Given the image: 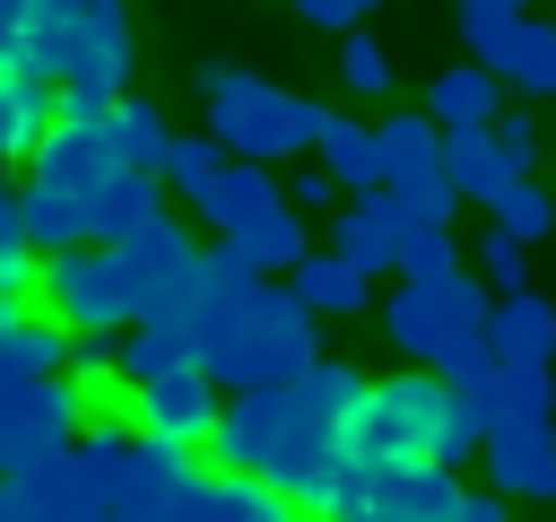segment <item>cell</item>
Instances as JSON below:
<instances>
[{
    "label": "cell",
    "instance_id": "obj_35",
    "mask_svg": "<svg viewBox=\"0 0 556 522\" xmlns=\"http://www.w3.org/2000/svg\"><path fill=\"white\" fill-rule=\"evenodd\" d=\"M495 130H504V148H513V157H521V174H530V165H539V122H530V113H504Z\"/></svg>",
    "mask_w": 556,
    "mask_h": 522
},
{
    "label": "cell",
    "instance_id": "obj_5",
    "mask_svg": "<svg viewBox=\"0 0 556 522\" xmlns=\"http://www.w3.org/2000/svg\"><path fill=\"white\" fill-rule=\"evenodd\" d=\"M443 409H452V383H443L434 365H408V374L374 383V400H365V418H356V452H365V461H391V470H434Z\"/></svg>",
    "mask_w": 556,
    "mask_h": 522
},
{
    "label": "cell",
    "instance_id": "obj_28",
    "mask_svg": "<svg viewBox=\"0 0 556 522\" xmlns=\"http://www.w3.org/2000/svg\"><path fill=\"white\" fill-rule=\"evenodd\" d=\"M486 400L504 409V418H556V365H495V383H486Z\"/></svg>",
    "mask_w": 556,
    "mask_h": 522
},
{
    "label": "cell",
    "instance_id": "obj_16",
    "mask_svg": "<svg viewBox=\"0 0 556 522\" xmlns=\"http://www.w3.org/2000/svg\"><path fill=\"white\" fill-rule=\"evenodd\" d=\"M269 209H287V191H278V165H252V157H235V165L217 174V191L200 200L208 235H243V226H261Z\"/></svg>",
    "mask_w": 556,
    "mask_h": 522
},
{
    "label": "cell",
    "instance_id": "obj_27",
    "mask_svg": "<svg viewBox=\"0 0 556 522\" xmlns=\"http://www.w3.org/2000/svg\"><path fill=\"white\" fill-rule=\"evenodd\" d=\"M504 87H521V96H556V26H539V17H521V26H513Z\"/></svg>",
    "mask_w": 556,
    "mask_h": 522
},
{
    "label": "cell",
    "instance_id": "obj_21",
    "mask_svg": "<svg viewBox=\"0 0 556 522\" xmlns=\"http://www.w3.org/2000/svg\"><path fill=\"white\" fill-rule=\"evenodd\" d=\"M295 296H304L313 313H356V304L374 296V270L330 244V252H304V261H295Z\"/></svg>",
    "mask_w": 556,
    "mask_h": 522
},
{
    "label": "cell",
    "instance_id": "obj_22",
    "mask_svg": "<svg viewBox=\"0 0 556 522\" xmlns=\"http://www.w3.org/2000/svg\"><path fill=\"white\" fill-rule=\"evenodd\" d=\"M174 139H182V130H174V122H165L148 96H122V104H113V157H122L130 174H165Z\"/></svg>",
    "mask_w": 556,
    "mask_h": 522
},
{
    "label": "cell",
    "instance_id": "obj_6",
    "mask_svg": "<svg viewBox=\"0 0 556 522\" xmlns=\"http://www.w3.org/2000/svg\"><path fill=\"white\" fill-rule=\"evenodd\" d=\"M460 478L452 470H391V461H365L348 444V470H339V496H330V522H460Z\"/></svg>",
    "mask_w": 556,
    "mask_h": 522
},
{
    "label": "cell",
    "instance_id": "obj_31",
    "mask_svg": "<svg viewBox=\"0 0 556 522\" xmlns=\"http://www.w3.org/2000/svg\"><path fill=\"white\" fill-rule=\"evenodd\" d=\"M478 278H486L495 296H521V287H530V244L504 235L495 217H486V244H478Z\"/></svg>",
    "mask_w": 556,
    "mask_h": 522
},
{
    "label": "cell",
    "instance_id": "obj_4",
    "mask_svg": "<svg viewBox=\"0 0 556 522\" xmlns=\"http://www.w3.org/2000/svg\"><path fill=\"white\" fill-rule=\"evenodd\" d=\"M382 331L417 357V365H452L469 348H495V287L478 270H452V278H400L382 296Z\"/></svg>",
    "mask_w": 556,
    "mask_h": 522
},
{
    "label": "cell",
    "instance_id": "obj_25",
    "mask_svg": "<svg viewBox=\"0 0 556 522\" xmlns=\"http://www.w3.org/2000/svg\"><path fill=\"white\" fill-rule=\"evenodd\" d=\"M226 165H235V148H226L217 130H182V139H174V157H165V191H182V200L200 209V200L217 191V174H226Z\"/></svg>",
    "mask_w": 556,
    "mask_h": 522
},
{
    "label": "cell",
    "instance_id": "obj_8",
    "mask_svg": "<svg viewBox=\"0 0 556 522\" xmlns=\"http://www.w3.org/2000/svg\"><path fill=\"white\" fill-rule=\"evenodd\" d=\"M87 435V391H70V374H35V383H0V470H43Z\"/></svg>",
    "mask_w": 556,
    "mask_h": 522
},
{
    "label": "cell",
    "instance_id": "obj_14",
    "mask_svg": "<svg viewBox=\"0 0 556 522\" xmlns=\"http://www.w3.org/2000/svg\"><path fill=\"white\" fill-rule=\"evenodd\" d=\"M443 165H452L460 200H478V209H495V200L521 183V157L504 148V130H495V122H469V130H452V139H443Z\"/></svg>",
    "mask_w": 556,
    "mask_h": 522
},
{
    "label": "cell",
    "instance_id": "obj_36",
    "mask_svg": "<svg viewBox=\"0 0 556 522\" xmlns=\"http://www.w3.org/2000/svg\"><path fill=\"white\" fill-rule=\"evenodd\" d=\"M460 522H513V513H504V487H469V496H460Z\"/></svg>",
    "mask_w": 556,
    "mask_h": 522
},
{
    "label": "cell",
    "instance_id": "obj_32",
    "mask_svg": "<svg viewBox=\"0 0 556 522\" xmlns=\"http://www.w3.org/2000/svg\"><path fill=\"white\" fill-rule=\"evenodd\" d=\"M452 270H460L452 226H408V244H400V278H452Z\"/></svg>",
    "mask_w": 556,
    "mask_h": 522
},
{
    "label": "cell",
    "instance_id": "obj_26",
    "mask_svg": "<svg viewBox=\"0 0 556 522\" xmlns=\"http://www.w3.org/2000/svg\"><path fill=\"white\" fill-rule=\"evenodd\" d=\"M521 17H530V9H504V0H460V17H452V26H460V52H469V61H486V70L504 78V52H513V26H521Z\"/></svg>",
    "mask_w": 556,
    "mask_h": 522
},
{
    "label": "cell",
    "instance_id": "obj_2",
    "mask_svg": "<svg viewBox=\"0 0 556 522\" xmlns=\"http://www.w3.org/2000/svg\"><path fill=\"white\" fill-rule=\"evenodd\" d=\"M0 52L43 61L70 96H130V9L122 0H43L26 26H0Z\"/></svg>",
    "mask_w": 556,
    "mask_h": 522
},
{
    "label": "cell",
    "instance_id": "obj_11",
    "mask_svg": "<svg viewBox=\"0 0 556 522\" xmlns=\"http://www.w3.org/2000/svg\"><path fill=\"white\" fill-rule=\"evenodd\" d=\"M52 122H61V78L26 52H0V157L26 165L52 139Z\"/></svg>",
    "mask_w": 556,
    "mask_h": 522
},
{
    "label": "cell",
    "instance_id": "obj_20",
    "mask_svg": "<svg viewBox=\"0 0 556 522\" xmlns=\"http://www.w3.org/2000/svg\"><path fill=\"white\" fill-rule=\"evenodd\" d=\"M495 357H513V365H556V304H547L539 287L495 296Z\"/></svg>",
    "mask_w": 556,
    "mask_h": 522
},
{
    "label": "cell",
    "instance_id": "obj_29",
    "mask_svg": "<svg viewBox=\"0 0 556 522\" xmlns=\"http://www.w3.org/2000/svg\"><path fill=\"white\" fill-rule=\"evenodd\" d=\"M486 217H495L504 235H521V244H539V235H556V191H539V183L521 174V183H513V191H504V200H495Z\"/></svg>",
    "mask_w": 556,
    "mask_h": 522
},
{
    "label": "cell",
    "instance_id": "obj_34",
    "mask_svg": "<svg viewBox=\"0 0 556 522\" xmlns=\"http://www.w3.org/2000/svg\"><path fill=\"white\" fill-rule=\"evenodd\" d=\"M304 26H321V35H356V17H365V0H287Z\"/></svg>",
    "mask_w": 556,
    "mask_h": 522
},
{
    "label": "cell",
    "instance_id": "obj_15",
    "mask_svg": "<svg viewBox=\"0 0 556 522\" xmlns=\"http://www.w3.org/2000/svg\"><path fill=\"white\" fill-rule=\"evenodd\" d=\"M330 244H339L348 261H365V270H400L408 217H400V200H391V191H356V200L330 217Z\"/></svg>",
    "mask_w": 556,
    "mask_h": 522
},
{
    "label": "cell",
    "instance_id": "obj_17",
    "mask_svg": "<svg viewBox=\"0 0 556 522\" xmlns=\"http://www.w3.org/2000/svg\"><path fill=\"white\" fill-rule=\"evenodd\" d=\"M426 113H434L443 130L504 122V78H495L486 61H452V70H434V87H426Z\"/></svg>",
    "mask_w": 556,
    "mask_h": 522
},
{
    "label": "cell",
    "instance_id": "obj_30",
    "mask_svg": "<svg viewBox=\"0 0 556 522\" xmlns=\"http://www.w3.org/2000/svg\"><path fill=\"white\" fill-rule=\"evenodd\" d=\"M339 87L348 96H391V52L356 26V35H339Z\"/></svg>",
    "mask_w": 556,
    "mask_h": 522
},
{
    "label": "cell",
    "instance_id": "obj_1",
    "mask_svg": "<svg viewBox=\"0 0 556 522\" xmlns=\"http://www.w3.org/2000/svg\"><path fill=\"white\" fill-rule=\"evenodd\" d=\"M365 400H374V383L348 357H313L295 383L226 391V426H217L208 461L243 470V478H269L278 496H295V513L330 522V496H339V470H348Z\"/></svg>",
    "mask_w": 556,
    "mask_h": 522
},
{
    "label": "cell",
    "instance_id": "obj_9",
    "mask_svg": "<svg viewBox=\"0 0 556 522\" xmlns=\"http://www.w3.org/2000/svg\"><path fill=\"white\" fill-rule=\"evenodd\" d=\"M43 313H61L70 331H122V322H139L130 313V287L113 270V244L43 252Z\"/></svg>",
    "mask_w": 556,
    "mask_h": 522
},
{
    "label": "cell",
    "instance_id": "obj_10",
    "mask_svg": "<svg viewBox=\"0 0 556 522\" xmlns=\"http://www.w3.org/2000/svg\"><path fill=\"white\" fill-rule=\"evenodd\" d=\"M139 426H148V435H165V444L208 452V444H217V426H226V383H217L208 365L156 374V383H139Z\"/></svg>",
    "mask_w": 556,
    "mask_h": 522
},
{
    "label": "cell",
    "instance_id": "obj_12",
    "mask_svg": "<svg viewBox=\"0 0 556 522\" xmlns=\"http://www.w3.org/2000/svg\"><path fill=\"white\" fill-rule=\"evenodd\" d=\"M486 487L556 505V418H504L486 435Z\"/></svg>",
    "mask_w": 556,
    "mask_h": 522
},
{
    "label": "cell",
    "instance_id": "obj_18",
    "mask_svg": "<svg viewBox=\"0 0 556 522\" xmlns=\"http://www.w3.org/2000/svg\"><path fill=\"white\" fill-rule=\"evenodd\" d=\"M348 191H391V157H382V122H348V113H330L321 122V148H313Z\"/></svg>",
    "mask_w": 556,
    "mask_h": 522
},
{
    "label": "cell",
    "instance_id": "obj_38",
    "mask_svg": "<svg viewBox=\"0 0 556 522\" xmlns=\"http://www.w3.org/2000/svg\"><path fill=\"white\" fill-rule=\"evenodd\" d=\"M504 9H530V0H504Z\"/></svg>",
    "mask_w": 556,
    "mask_h": 522
},
{
    "label": "cell",
    "instance_id": "obj_33",
    "mask_svg": "<svg viewBox=\"0 0 556 522\" xmlns=\"http://www.w3.org/2000/svg\"><path fill=\"white\" fill-rule=\"evenodd\" d=\"M287 200H295L304 217H339V209H348L356 191H348V183H339V174H330V165L313 157V165H295V174H287Z\"/></svg>",
    "mask_w": 556,
    "mask_h": 522
},
{
    "label": "cell",
    "instance_id": "obj_7",
    "mask_svg": "<svg viewBox=\"0 0 556 522\" xmlns=\"http://www.w3.org/2000/svg\"><path fill=\"white\" fill-rule=\"evenodd\" d=\"M113 270L130 287V313L139 322H165V313H191L200 296V235L182 217H148L139 235L113 244Z\"/></svg>",
    "mask_w": 556,
    "mask_h": 522
},
{
    "label": "cell",
    "instance_id": "obj_23",
    "mask_svg": "<svg viewBox=\"0 0 556 522\" xmlns=\"http://www.w3.org/2000/svg\"><path fill=\"white\" fill-rule=\"evenodd\" d=\"M148 217H165V174H113L104 191H96V244H122V235H139Z\"/></svg>",
    "mask_w": 556,
    "mask_h": 522
},
{
    "label": "cell",
    "instance_id": "obj_3",
    "mask_svg": "<svg viewBox=\"0 0 556 522\" xmlns=\"http://www.w3.org/2000/svg\"><path fill=\"white\" fill-rule=\"evenodd\" d=\"M200 96H208V130L252 157V165H287V157H313L321 148V122L330 104L304 96V87H278L261 70H200Z\"/></svg>",
    "mask_w": 556,
    "mask_h": 522
},
{
    "label": "cell",
    "instance_id": "obj_19",
    "mask_svg": "<svg viewBox=\"0 0 556 522\" xmlns=\"http://www.w3.org/2000/svg\"><path fill=\"white\" fill-rule=\"evenodd\" d=\"M182 365H200V331H191V313H165V322L122 331V383H130V391L156 383V374H182Z\"/></svg>",
    "mask_w": 556,
    "mask_h": 522
},
{
    "label": "cell",
    "instance_id": "obj_24",
    "mask_svg": "<svg viewBox=\"0 0 556 522\" xmlns=\"http://www.w3.org/2000/svg\"><path fill=\"white\" fill-rule=\"evenodd\" d=\"M200 522H295V496H278L269 478L217 470V478H208V513H200Z\"/></svg>",
    "mask_w": 556,
    "mask_h": 522
},
{
    "label": "cell",
    "instance_id": "obj_37",
    "mask_svg": "<svg viewBox=\"0 0 556 522\" xmlns=\"http://www.w3.org/2000/svg\"><path fill=\"white\" fill-rule=\"evenodd\" d=\"M374 9H391V0H365V17H374Z\"/></svg>",
    "mask_w": 556,
    "mask_h": 522
},
{
    "label": "cell",
    "instance_id": "obj_13",
    "mask_svg": "<svg viewBox=\"0 0 556 522\" xmlns=\"http://www.w3.org/2000/svg\"><path fill=\"white\" fill-rule=\"evenodd\" d=\"M35 374H70V322L35 313L26 296H0V383H35Z\"/></svg>",
    "mask_w": 556,
    "mask_h": 522
}]
</instances>
